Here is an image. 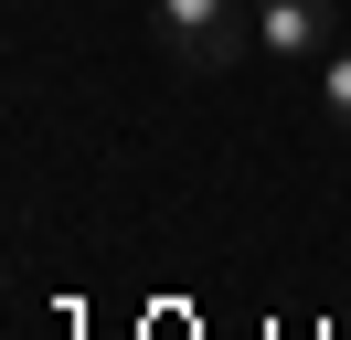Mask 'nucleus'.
Segmentation results:
<instances>
[{"label":"nucleus","mask_w":351,"mask_h":340,"mask_svg":"<svg viewBox=\"0 0 351 340\" xmlns=\"http://www.w3.org/2000/svg\"><path fill=\"white\" fill-rule=\"evenodd\" d=\"M308 85H319V127H341V138H351V32L319 53V75H308Z\"/></svg>","instance_id":"obj_3"},{"label":"nucleus","mask_w":351,"mask_h":340,"mask_svg":"<svg viewBox=\"0 0 351 340\" xmlns=\"http://www.w3.org/2000/svg\"><path fill=\"white\" fill-rule=\"evenodd\" d=\"M341 11L351 0H256V53L277 75H319V53L341 42Z\"/></svg>","instance_id":"obj_2"},{"label":"nucleus","mask_w":351,"mask_h":340,"mask_svg":"<svg viewBox=\"0 0 351 340\" xmlns=\"http://www.w3.org/2000/svg\"><path fill=\"white\" fill-rule=\"evenodd\" d=\"M149 42L181 75H223L256 42V0H149Z\"/></svg>","instance_id":"obj_1"}]
</instances>
